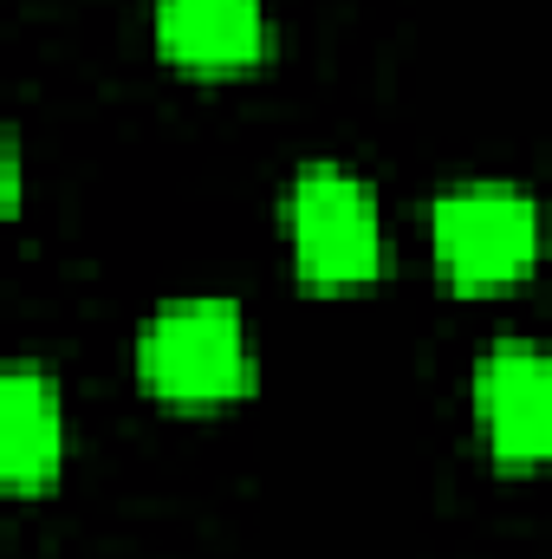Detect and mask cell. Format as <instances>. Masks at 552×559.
Here are the masks:
<instances>
[{
    "instance_id": "1",
    "label": "cell",
    "mask_w": 552,
    "mask_h": 559,
    "mask_svg": "<svg viewBox=\"0 0 552 559\" xmlns=\"http://www.w3.org/2000/svg\"><path fill=\"white\" fill-rule=\"evenodd\" d=\"M137 378L143 391L169 404H235L254 391V345L241 299L228 293H195L169 299L143 319L137 332Z\"/></svg>"
},
{
    "instance_id": "2",
    "label": "cell",
    "mask_w": 552,
    "mask_h": 559,
    "mask_svg": "<svg viewBox=\"0 0 552 559\" xmlns=\"http://www.w3.org/2000/svg\"><path fill=\"white\" fill-rule=\"evenodd\" d=\"M540 241H547V215H540V195L520 189V182L475 176V182H448L429 202L435 267L461 293H501V286H514L540 261Z\"/></svg>"
},
{
    "instance_id": "3",
    "label": "cell",
    "mask_w": 552,
    "mask_h": 559,
    "mask_svg": "<svg viewBox=\"0 0 552 559\" xmlns=\"http://www.w3.org/2000/svg\"><path fill=\"white\" fill-rule=\"evenodd\" d=\"M286 235L299 280L319 293L371 286L384 267V209L351 163H299L286 182Z\"/></svg>"
},
{
    "instance_id": "4",
    "label": "cell",
    "mask_w": 552,
    "mask_h": 559,
    "mask_svg": "<svg viewBox=\"0 0 552 559\" xmlns=\"http://www.w3.org/2000/svg\"><path fill=\"white\" fill-rule=\"evenodd\" d=\"M468 397L494 462L540 468L552 462V352L527 332H501L475 352Z\"/></svg>"
},
{
    "instance_id": "5",
    "label": "cell",
    "mask_w": 552,
    "mask_h": 559,
    "mask_svg": "<svg viewBox=\"0 0 552 559\" xmlns=\"http://www.w3.org/2000/svg\"><path fill=\"white\" fill-rule=\"evenodd\" d=\"M65 462V397L59 378L33 358L0 365V475L7 488L33 495Z\"/></svg>"
},
{
    "instance_id": "6",
    "label": "cell",
    "mask_w": 552,
    "mask_h": 559,
    "mask_svg": "<svg viewBox=\"0 0 552 559\" xmlns=\"http://www.w3.org/2000/svg\"><path fill=\"white\" fill-rule=\"evenodd\" d=\"M267 39V0H156V46L189 72H241Z\"/></svg>"
},
{
    "instance_id": "7",
    "label": "cell",
    "mask_w": 552,
    "mask_h": 559,
    "mask_svg": "<svg viewBox=\"0 0 552 559\" xmlns=\"http://www.w3.org/2000/svg\"><path fill=\"white\" fill-rule=\"evenodd\" d=\"M0 195H7V209H20V138L13 131L0 143Z\"/></svg>"
}]
</instances>
